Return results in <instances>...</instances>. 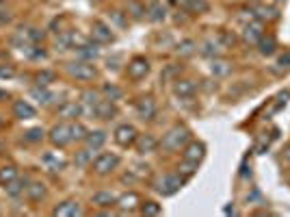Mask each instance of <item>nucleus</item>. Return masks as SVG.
Wrapping results in <instances>:
<instances>
[{
    "label": "nucleus",
    "mask_w": 290,
    "mask_h": 217,
    "mask_svg": "<svg viewBox=\"0 0 290 217\" xmlns=\"http://www.w3.org/2000/svg\"><path fill=\"white\" fill-rule=\"evenodd\" d=\"M189 139H191V131L186 126H180V124H177V126H174L165 137H162L161 146L169 152H176V150H180Z\"/></svg>",
    "instance_id": "obj_1"
},
{
    "label": "nucleus",
    "mask_w": 290,
    "mask_h": 217,
    "mask_svg": "<svg viewBox=\"0 0 290 217\" xmlns=\"http://www.w3.org/2000/svg\"><path fill=\"white\" fill-rule=\"evenodd\" d=\"M184 184V178L182 176H176V174H167V176L158 178L156 183H154V189H156L161 196H174L177 189Z\"/></svg>",
    "instance_id": "obj_2"
},
{
    "label": "nucleus",
    "mask_w": 290,
    "mask_h": 217,
    "mask_svg": "<svg viewBox=\"0 0 290 217\" xmlns=\"http://www.w3.org/2000/svg\"><path fill=\"white\" fill-rule=\"evenodd\" d=\"M117 165H119V156L113 154V152H102L97 159H93L91 167L96 174H111Z\"/></svg>",
    "instance_id": "obj_3"
},
{
    "label": "nucleus",
    "mask_w": 290,
    "mask_h": 217,
    "mask_svg": "<svg viewBox=\"0 0 290 217\" xmlns=\"http://www.w3.org/2000/svg\"><path fill=\"white\" fill-rule=\"evenodd\" d=\"M50 141H52V146H67L72 144V124H57V126L50 128Z\"/></svg>",
    "instance_id": "obj_4"
},
{
    "label": "nucleus",
    "mask_w": 290,
    "mask_h": 217,
    "mask_svg": "<svg viewBox=\"0 0 290 217\" xmlns=\"http://www.w3.org/2000/svg\"><path fill=\"white\" fill-rule=\"evenodd\" d=\"M67 72H69V76L78 78V81H93V78H96V67H93L89 61L69 63Z\"/></svg>",
    "instance_id": "obj_5"
},
{
    "label": "nucleus",
    "mask_w": 290,
    "mask_h": 217,
    "mask_svg": "<svg viewBox=\"0 0 290 217\" xmlns=\"http://www.w3.org/2000/svg\"><path fill=\"white\" fill-rule=\"evenodd\" d=\"M137 139H139V133H137V128H134V126H130V124H121V126H117L115 141L119 146L128 148V146L137 144Z\"/></svg>",
    "instance_id": "obj_6"
},
{
    "label": "nucleus",
    "mask_w": 290,
    "mask_h": 217,
    "mask_svg": "<svg viewBox=\"0 0 290 217\" xmlns=\"http://www.w3.org/2000/svg\"><path fill=\"white\" fill-rule=\"evenodd\" d=\"M149 72V63L147 59L143 57H134L132 61L128 63V76L134 78V81H141V78H145V74Z\"/></svg>",
    "instance_id": "obj_7"
},
{
    "label": "nucleus",
    "mask_w": 290,
    "mask_h": 217,
    "mask_svg": "<svg viewBox=\"0 0 290 217\" xmlns=\"http://www.w3.org/2000/svg\"><path fill=\"white\" fill-rule=\"evenodd\" d=\"M91 37L97 41V44H109V41L115 39V35L111 33V26H106L104 22H93V26H91Z\"/></svg>",
    "instance_id": "obj_8"
},
{
    "label": "nucleus",
    "mask_w": 290,
    "mask_h": 217,
    "mask_svg": "<svg viewBox=\"0 0 290 217\" xmlns=\"http://www.w3.org/2000/svg\"><path fill=\"white\" fill-rule=\"evenodd\" d=\"M52 215L57 217H76V215H82V206L78 204L76 200H67L63 204H59L57 209L52 211Z\"/></svg>",
    "instance_id": "obj_9"
},
{
    "label": "nucleus",
    "mask_w": 290,
    "mask_h": 217,
    "mask_svg": "<svg viewBox=\"0 0 290 217\" xmlns=\"http://www.w3.org/2000/svg\"><path fill=\"white\" fill-rule=\"evenodd\" d=\"M31 98L37 100L39 104H44V107H48V104H52L54 100H57V94H52L48 87L37 85V87H32V89H31Z\"/></svg>",
    "instance_id": "obj_10"
},
{
    "label": "nucleus",
    "mask_w": 290,
    "mask_h": 217,
    "mask_svg": "<svg viewBox=\"0 0 290 217\" xmlns=\"http://www.w3.org/2000/svg\"><path fill=\"white\" fill-rule=\"evenodd\" d=\"M206 154V146L202 141H191L189 146L184 148V161H193V163H199Z\"/></svg>",
    "instance_id": "obj_11"
},
{
    "label": "nucleus",
    "mask_w": 290,
    "mask_h": 217,
    "mask_svg": "<svg viewBox=\"0 0 290 217\" xmlns=\"http://www.w3.org/2000/svg\"><path fill=\"white\" fill-rule=\"evenodd\" d=\"M91 111L96 113V117H100V119H113V115L117 113L115 102H111V100H106V98L100 100Z\"/></svg>",
    "instance_id": "obj_12"
},
{
    "label": "nucleus",
    "mask_w": 290,
    "mask_h": 217,
    "mask_svg": "<svg viewBox=\"0 0 290 217\" xmlns=\"http://www.w3.org/2000/svg\"><path fill=\"white\" fill-rule=\"evenodd\" d=\"M137 115L141 119H154V115H156V102L152 98H141L137 102Z\"/></svg>",
    "instance_id": "obj_13"
},
{
    "label": "nucleus",
    "mask_w": 290,
    "mask_h": 217,
    "mask_svg": "<svg viewBox=\"0 0 290 217\" xmlns=\"http://www.w3.org/2000/svg\"><path fill=\"white\" fill-rule=\"evenodd\" d=\"M13 115L20 119H31L37 115V109L32 107L31 102H26V100H17V102L13 104Z\"/></svg>",
    "instance_id": "obj_14"
},
{
    "label": "nucleus",
    "mask_w": 290,
    "mask_h": 217,
    "mask_svg": "<svg viewBox=\"0 0 290 217\" xmlns=\"http://www.w3.org/2000/svg\"><path fill=\"white\" fill-rule=\"evenodd\" d=\"M81 113H82V107L78 102H65L59 107V117L63 119H76L81 117Z\"/></svg>",
    "instance_id": "obj_15"
},
{
    "label": "nucleus",
    "mask_w": 290,
    "mask_h": 217,
    "mask_svg": "<svg viewBox=\"0 0 290 217\" xmlns=\"http://www.w3.org/2000/svg\"><path fill=\"white\" fill-rule=\"evenodd\" d=\"M117 204H119L121 213H126V211L130 213L132 209H137V204H141V200H139L137 193H126V196L117 198Z\"/></svg>",
    "instance_id": "obj_16"
},
{
    "label": "nucleus",
    "mask_w": 290,
    "mask_h": 217,
    "mask_svg": "<svg viewBox=\"0 0 290 217\" xmlns=\"http://www.w3.org/2000/svg\"><path fill=\"white\" fill-rule=\"evenodd\" d=\"M85 141H87V148H91V150L96 152V150H100V148L106 144V133L104 131H93V133H89V135H87Z\"/></svg>",
    "instance_id": "obj_17"
},
{
    "label": "nucleus",
    "mask_w": 290,
    "mask_h": 217,
    "mask_svg": "<svg viewBox=\"0 0 290 217\" xmlns=\"http://www.w3.org/2000/svg\"><path fill=\"white\" fill-rule=\"evenodd\" d=\"M137 146H139V154H149V152H154L158 148V141L152 135H143L137 139Z\"/></svg>",
    "instance_id": "obj_18"
},
{
    "label": "nucleus",
    "mask_w": 290,
    "mask_h": 217,
    "mask_svg": "<svg viewBox=\"0 0 290 217\" xmlns=\"http://www.w3.org/2000/svg\"><path fill=\"white\" fill-rule=\"evenodd\" d=\"M57 48L59 50H69V48H76V33L72 31H65L57 37Z\"/></svg>",
    "instance_id": "obj_19"
},
{
    "label": "nucleus",
    "mask_w": 290,
    "mask_h": 217,
    "mask_svg": "<svg viewBox=\"0 0 290 217\" xmlns=\"http://www.w3.org/2000/svg\"><path fill=\"white\" fill-rule=\"evenodd\" d=\"M176 94L180 98H193L195 94V83L193 81H176Z\"/></svg>",
    "instance_id": "obj_20"
},
{
    "label": "nucleus",
    "mask_w": 290,
    "mask_h": 217,
    "mask_svg": "<svg viewBox=\"0 0 290 217\" xmlns=\"http://www.w3.org/2000/svg\"><path fill=\"white\" fill-rule=\"evenodd\" d=\"M91 200H93V204H97V206H113V204H117V198L111 191H97V193H93Z\"/></svg>",
    "instance_id": "obj_21"
},
{
    "label": "nucleus",
    "mask_w": 290,
    "mask_h": 217,
    "mask_svg": "<svg viewBox=\"0 0 290 217\" xmlns=\"http://www.w3.org/2000/svg\"><path fill=\"white\" fill-rule=\"evenodd\" d=\"M26 196H29L32 202H39L41 198H46V187H44V183H31L29 187H26Z\"/></svg>",
    "instance_id": "obj_22"
},
{
    "label": "nucleus",
    "mask_w": 290,
    "mask_h": 217,
    "mask_svg": "<svg viewBox=\"0 0 290 217\" xmlns=\"http://www.w3.org/2000/svg\"><path fill=\"white\" fill-rule=\"evenodd\" d=\"M184 9L189 13H206L210 9V4L206 0H184Z\"/></svg>",
    "instance_id": "obj_23"
},
{
    "label": "nucleus",
    "mask_w": 290,
    "mask_h": 217,
    "mask_svg": "<svg viewBox=\"0 0 290 217\" xmlns=\"http://www.w3.org/2000/svg\"><path fill=\"white\" fill-rule=\"evenodd\" d=\"M74 163H76L78 167H87V165H91L93 163V150H91V148H87V150L76 152V156H74Z\"/></svg>",
    "instance_id": "obj_24"
},
{
    "label": "nucleus",
    "mask_w": 290,
    "mask_h": 217,
    "mask_svg": "<svg viewBox=\"0 0 290 217\" xmlns=\"http://www.w3.org/2000/svg\"><path fill=\"white\" fill-rule=\"evenodd\" d=\"M44 163L48 165L50 172H61V169H65V161H63V159H59V156H57V154H52V152L44 156Z\"/></svg>",
    "instance_id": "obj_25"
},
{
    "label": "nucleus",
    "mask_w": 290,
    "mask_h": 217,
    "mask_svg": "<svg viewBox=\"0 0 290 217\" xmlns=\"http://www.w3.org/2000/svg\"><path fill=\"white\" fill-rule=\"evenodd\" d=\"M78 54L82 59H96L100 54V48H97V44H81L78 46Z\"/></svg>",
    "instance_id": "obj_26"
},
{
    "label": "nucleus",
    "mask_w": 290,
    "mask_h": 217,
    "mask_svg": "<svg viewBox=\"0 0 290 217\" xmlns=\"http://www.w3.org/2000/svg\"><path fill=\"white\" fill-rule=\"evenodd\" d=\"M102 94H104V98L111 100V102H117V100L124 98V91H121L119 87H115V85H104L102 87Z\"/></svg>",
    "instance_id": "obj_27"
},
{
    "label": "nucleus",
    "mask_w": 290,
    "mask_h": 217,
    "mask_svg": "<svg viewBox=\"0 0 290 217\" xmlns=\"http://www.w3.org/2000/svg\"><path fill=\"white\" fill-rule=\"evenodd\" d=\"M24 191H26L24 183H22V181H17V178H16V181H11V183H7V193H9V196H11V198L22 196V193H24Z\"/></svg>",
    "instance_id": "obj_28"
},
{
    "label": "nucleus",
    "mask_w": 290,
    "mask_h": 217,
    "mask_svg": "<svg viewBox=\"0 0 290 217\" xmlns=\"http://www.w3.org/2000/svg\"><path fill=\"white\" fill-rule=\"evenodd\" d=\"M275 48H277V41L273 39V37H260V52L262 54H273Z\"/></svg>",
    "instance_id": "obj_29"
},
{
    "label": "nucleus",
    "mask_w": 290,
    "mask_h": 217,
    "mask_svg": "<svg viewBox=\"0 0 290 217\" xmlns=\"http://www.w3.org/2000/svg\"><path fill=\"white\" fill-rule=\"evenodd\" d=\"M260 37H262V26L260 24H251V26H247L245 29V39L247 41H260Z\"/></svg>",
    "instance_id": "obj_30"
},
{
    "label": "nucleus",
    "mask_w": 290,
    "mask_h": 217,
    "mask_svg": "<svg viewBox=\"0 0 290 217\" xmlns=\"http://www.w3.org/2000/svg\"><path fill=\"white\" fill-rule=\"evenodd\" d=\"M17 178V169L13 167V165H7V167H2L0 169V183H11V181H16Z\"/></svg>",
    "instance_id": "obj_31"
},
{
    "label": "nucleus",
    "mask_w": 290,
    "mask_h": 217,
    "mask_svg": "<svg viewBox=\"0 0 290 217\" xmlns=\"http://www.w3.org/2000/svg\"><path fill=\"white\" fill-rule=\"evenodd\" d=\"M165 16H167V9H165V7H161L158 2H154V4H152V9H149V20L161 22V20H165Z\"/></svg>",
    "instance_id": "obj_32"
},
{
    "label": "nucleus",
    "mask_w": 290,
    "mask_h": 217,
    "mask_svg": "<svg viewBox=\"0 0 290 217\" xmlns=\"http://www.w3.org/2000/svg\"><path fill=\"white\" fill-rule=\"evenodd\" d=\"M89 131L82 124H72V141H85Z\"/></svg>",
    "instance_id": "obj_33"
},
{
    "label": "nucleus",
    "mask_w": 290,
    "mask_h": 217,
    "mask_svg": "<svg viewBox=\"0 0 290 217\" xmlns=\"http://www.w3.org/2000/svg\"><path fill=\"white\" fill-rule=\"evenodd\" d=\"M100 100H102V98H100V94H97V91H93V89H87L85 94H82V102H85L87 107H91V109L96 107V104L100 102Z\"/></svg>",
    "instance_id": "obj_34"
},
{
    "label": "nucleus",
    "mask_w": 290,
    "mask_h": 217,
    "mask_svg": "<svg viewBox=\"0 0 290 217\" xmlns=\"http://www.w3.org/2000/svg\"><path fill=\"white\" fill-rule=\"evenodd\" d=\"M141 213L143 215H161L162 209L156 202H141Z\"/></svg>",
    "instance_id": "obj_35"
},
{
    "label": "nucleus",
    "mask_w": 290,
    "mask_h": 217,
    "mask_svg": "<svg viewBox=\"0 0 290 217\" xmlns=\"http://www.w3.org/2000/svg\"><path fill=\"white\" fill-rule=\"evenodd\" d=\"M54 78H57V76H54V72L44 70V72H39V74H37V78H35V81H37V85H41V87H48L50 83H54Z\"/></svg>",
    "instance_id": "obj_36"
},
{
    "label": "nucleus",
    "mask_w": 290,
    "mask_h": 217,
    "mask_svg": "<svg viewBox=\"0 0 290 217\" xmlns=\"http://www.w3.org/2000/svg\"><path fill=\"white\" fill-rule=\"evenodd\" d=\"M24 139L29 141V144H37V141L44 139V131H41V128H31V131H26Z\"/></svg>",
    "instance_id": "obj_37"
},
{
    "label": "nucleus",
    "mask_w": 290,
    "mask_h": 217,
    "mask_svg": "<svg viewBox=\"0 0 290 217\" xmlns=\"http://www.w3.org/2000/svg\"><path fill=\"white\" fill-rule=\"evenodd\" d=\"M193 50H195V44L191 39L182 41V44L177 46V52H180V54H193Z\"/></svg>",
    "instance_id": "obj_38"
},
{
    "label": "nucleus",
    "mask_w": 290,
    "mask_h": 217,
    "mask_svg": "<svg viewBox=\"0 0 290 217\" xmlns=\"http://www.w3.org/2000/svg\"><path fill=\"white\" fill-rule=\"evenodd\" d=\"M227 72H230V66H227V63H223V61L212 63V74H217V76H223V74H227Z\"/></svg>",
    "instance_id": "obj_39"
},
{
    "label": "nucleus",
    "mask_w": 290,
    "mask_h": 217,
    "mask_svg": "<svg viewBox=\"0 0 290 217\" xmlns=\"http://www.w3.org/2000/svg\"><path fill=\"white\" fill-rule=\"evenodd\" d=\"M195 169H197V163H193V161H184V165L180 167V172L184 174V176H191V174H195Z\"/></svg>",
    "instance_id": "obj_40"
},
{
    "label": "nucleus",
    "mask_w": 290,
    "mask_h": 217,
    "mask_svg": "<svg viewBox=\"0 0 290 217\" xmlns=\"http://www.w3.org/2000/svg\"><path fill=\"white\" fill-rule=\"evenodd\" d=\"M16 76V67L13 66H0V78H13Z\"/></svg>",
    "instance_id": "obj_41"
},
{
    "label": "nucleus",
    "mask_w": 290,
    "mask_h": 217,
    "mask_svg": "<svg viewBox=\"0 0 290 217\" xmlns=\"http://www.w3.org/2000/svg\"><path fill=\"white\" fill-rule=\"evenodd\" d=\"M128 9L132 11V16H134V17H141L143 13H145V9H143L139 2H130V4H128Z\"/></svg>",
    "instance_id": "obj_42"
},
{
    "label": "nucleus",
    "mask_w": 290,
    "mask_h": 217,
    "mask_svg": "<svg viewBox=\"0 0 290 217\" xmlns=\"http://www.w3.org/2000/svg\"><path fill=\"white\" fill-rule=\"evenodd\" d=\"M258 11H260V13H258L260 17H275V11H273V9H266V7H260Z\"/></svg>",
    "instance_id": "obj_43"
},
{
    "label": "nucleus",
    "mask_w": 290,
    "mask_h": 217,
    "mask_svg": "<svg viewBox=\"0 0 290 217\" xmlns=\"http://www.w3.org/2000/svg\"><path fill=\"white\" fill-rule=\"evenodd\" d=\"M277 66H282V67H290V52H286V54H282V57H279Z\"/></svg>",
    "instance_id": "obj_44"
},
{
    "label": "nucleus",
    "mask_w": 290,
    "mask_h": 217,
    "mask_svg": "<svg viewBox=\"0 0 290 217\" xmlns=\"http://www.w3.org/2000/svg\"><path fill=\"white\" fill-rule=\"evenodd\" d=\"M284 159H286V161H290V146L286 148V154H284Z\"/></svg>",
    "instance_id": "obj_45"
},
{
    "label": "nucleus",
    "mask_w": 290,
    "mask_h": 217,
    "mask_svg": "<svg viewBox=\"0 0 290 217\" xmlns=\"http://www.w3.org/2000/svg\"><path fill=\"white\" fill-rule=\"evenodd\" d=\"M0 98H7V94H4V91H2V89H0Z\"/></svg>",
    "instance_id": "obj_46"
},
{
    "label": "nucleus",
    "mask_w": 290,
    "mask_h": 217,
    "mask_svg": "<svg viewBox=\"0 0 290 217\" xmlns=\"http://www.w3.org/2000/svg\"><path fill=\"white\" fill-rule=\"evenodd\" d=\"M0 128H2V117H0Z\"/></svg>",
    "instance_id": "obj_47"
},
{
    "label": "nucleus",
    "mask_w": 290,
    "mask_h": 217,
    "mask_svg": "<svg viewBox=\"0 0 290 217\" xmlns=\"http://www.w3.org/2000/svg\"><path fill=\"white\" fill-rule=\"evenodd\" d=\"M147 2H152V4H154V2H156V0H147Z\"/></svg>",
    "instance_id": "obj_48"
}]
</instances>
